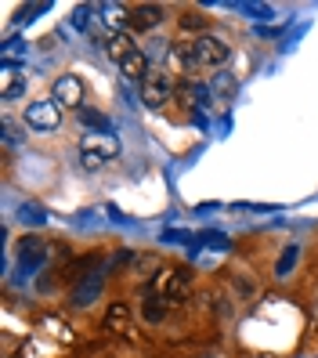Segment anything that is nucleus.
Listing matches in <instances>:
<instances>
[{
    "mask_svg": "<svg viewBox=\"0 0 318 358\" xmlns=\"http://www.w3.org/2000/svg\"><path fill=\"white\" fill-rule=\"evenodd\" d=\"M178 58L185 62L188 69L199 66H224L231 58V48L224 44L221 36H196L192 44H178Z\"/></svg>",
    "mask_w": 318,
    "mask_h": 358,
    "instance_id": "nucleus-1",
    "label": "nucleus"
},
{
    "mask_svg": "<svg viewBox=\"0 0 318 358\" xmlns=\"http://www.w3.org/2000/svg\"><path fill=\"white\" fill-rule=\"evenodd\" d=\"M116 156H120L116 134H109V131L83 134V141H80V166H83V171H101V166L109 159H116Z\"/></svg>",
    "mask_w": 318,
    "mask_h": 358,
    "instance_id": "nucleus-2",
    "label": "nucleus"
},
{
    "mask_svg": "<svg viewBox=\"0 0 318 358\" xmlns=\"http://www.w3.org/2000/svg\"><path fill=\"white\" fill-rule=\"evenodd\" d=\"M174 91H178V83L171 80V73H163V69H152L141 80V101L148 105V109H159L163 101H171Z\"/></svg>",
    "mask_w": 318,
    "mask_h": 358,
    "instance_id": "nucleus-3",
    "label": "nucleus"
},
{
    "mask_svg": "<svg viewBox=\"0 0 318 358\" xmlns=\"http://www.w3.org/2000/svg\"><path fill=\"white\" fill-rule=\"evenodd\" d=\"M26 123L33 131H58L62 127V105L55 98H44V101H33L26 109Z\"/></svg>",
    "mask_w": 318,
    "mask_h": 358,
    "instance_id": "nucleus-4",
    "label": "nucleus"
},
{
    "mask_svg": "<svg viewBox=\"0 0 318 358\" xmlns=\"http://www.w3.org/2000/svg\"><path fill=\"white\" fill-rule=\"evenodd\" d=\"M48 261V243L36 239V236H26L18 243V268H22V275H33V271Z\"/></svg>",
    "mask_w": 318,
    "mask_h": 358,
    "instance_id": "nucleus-5",
    "label": "nucleus"
},
{
    "mask_svg": "<svg viewBox=\"0 0 318 358\" xmlns=\"http://www.w3.org/2000/svg\"><path fill=\"white\" fill-rule=\"evenodd\" d=\"M152 289L163 293L166 304H178V301H185V293H188V275L185 271H159V275L152 279Z\"/></svg>",
    "mask_w": 318,
    "mask_h": 358,
    "instance_id": "nucleus-6",
    "label": "nucleus"
},
{
    "mask_svg": "<svg viewBox=\"0 0 318 358\" xmlns=\"http://www.w3.org/2000/svg\"><path fill=\"white\" fill-rule=\"evenodd\" d=\"M58 105H66V109H80L83 105V80L66 73V76H58L55 80V94H51Z\"/></svg>",
    "mask_w": 318,
    "mask_h": 358,
    "instance_id": "nucleus-7",
    "label": "nucleus"
},
{
    "mask_svg": "<svg viewBox=\"0 0 318 358\" xmlns=\"http://www.w3.org/2000/svg\"><path fill=\"white\" fill-rule=\"evenodd\" d=\"M163 22V8L159 4H138V8H131V26L134 33H145V29H156Z\"/></svg>",
    "mask_w": 318,
    "mask_h": 358,
    "instance_id": "nucleus-8",
    "label": "nucleus"
},
{
    "mask_svg": "<svg viewBox=\"0 0 318 358\" xmlns=\"http://www.w3.org/2000/svg\"><path fill=\"white\" fill-rule=\"evenodd\" d=\"M120 73H123L127 80H138V83H141L148 73H152V66H148V55H145L141 48H138V51H131V55H127V58L120 62Z\"/></svg>",
    "mask_w": 318,
    "mask_h": 358,
    "instance_id": "nucleus-9",
    "label": "nucleus"
},
{
    "mask_svg": "<svg viewBox=\"0 0 318 358\" xmlns=\"http://www.w3.org/2000/svg\"><path fill=\"white\" fill-rule=\"evenodd\" d=\"M174 98L196 109V105H206V101H210V87H206V83H196V80H185V83H178Z\"/></svg>",
    "mask_w": 318,
    "mask_h": 358,
    "instance_id": "nucleus-10",
    "label": "nucleus"
},
{
    "mask_svg": "<svg viewBox=\"0 0 318 358\" xmlns=\"http://www.w3.org/2000/svg\"><path fill=\"white\" fill-rule=\"evenodd\" d=\"M101 282H105L101 271L87 275V282H80V286L73 289V304H76V308H87V304H94V301H98V293H101Z\"/></svg>",
    "mask_w": 318,
    "mask_h": 358,
    "instance_id": "nucleus-11",
    "label": "nucleus"
},
{
    "mask_svg": "<svg viewBox=\"0 0 318 358\" xmlns=\"http://www.w3.org/2000/svg\"><path fill=\"white\" fill-rule=\"evenodd\" d=\"M105 48H109V55H113L116 62H123V58L131 55V51H138V48H131V36H127V33H116V36H109V44H105Z\"/></svg>",
    "mask_w": 318,
    "mask_h": 358,
    "instance_id": "nucleus-12",
    "label": "nucleus"
},
{
    "mask_svg": "<svg viewBox=\"0 0 318 358\" xmlns=\"http://www.w3.org/2000/svg\"><path fill=\"white\" fill-rule=\"evenodd\" d=\"M80 123L83 127H91V131H109V116L105 113H98V109H80Z\"/></svg>",
    "mask_w": 318,
    "mask_h": 358,
    "instance_id": "nucleus-13",
    "label": "nucleus"
},
{
    "mask_svg": "<svg viewBox=\"0 0 318 358\" xmlns=\"http://www.w3.org/2000/svg\"><path fill=\"white\" fill-rule=\"evenodd\" d=\"M296 254H301V246H286V254L279 257V264H275V275L286 279L289 271H293V264H296Z\"/></svg>",
    "mask_w": 318,
    "mask_h": 358,
    "instance_id": "nucleus-14",
    "label": "nucleus"
},
{
    "mask_svg": "<svg viewBox=\"0 0 318 358\" xmlns=\"http://www.w3.org/2000/svg\"><path fill=\"white\" fill-rule=\"evenodd\" d=\"M18 221L22 224H44V210L33 206V203H22L18 206Z\"/></svg>",
    "mask_w": 318,
    "mask_h": 358,
    "instance_id": "nucleus-15",
    "label": "nucleus"
},
{
    "mask_svg": "<svg viewBox=\"0 0 318 358\" xmlns=\"http://www.w3.org/2000/svg\"><path fill=\"white\" fill-rule=\"evenodd\" d=\"M181 29H188V33H196V29H199V33H203V29H206V15H199V11H185V15H181Z\"/></svg>",
    "mask_w": 318,
    "mask_h": 358,
    "instance_id": "nucleus-16",
    "label": "nucleus"
},
{
    "mask_svg": "<svg viewBox=\"0 0 318 358\" xmlns=\"http://www.w3.org/2000/svg\"><path fill=\"white\" fill-rule=\"evenodd\" d=\"M196 243H206L210 250H228V236H221V231H203V236H196Z\"/></svg>",
    "mask_w": 318,
    "mask_h": 358,
    "instance_id": "nucleus-17",
    "label": "nucleus"
},
{
    "mask_svg": "<svg viewBox=\"0 0 318 358\" xmlns=\"http://www.w3.org/2000/svg\"><path fill=\"white\" fill-rule=\"evenodd\" d=\"M22 94H26V76L4 83V91H0V98H4V101H15V98H22Z\"/></svg>",
    "mask_w": 318,
    "mask_h": 358,
    "instance_id": "nucleus-18",
    "label": "nucleus"
},
{
    "mask_svg": "<svg viewBox=\"0 0 318 358\" xmlns=\"http://www.w3.org/2000/svg\"><path fill=\"white\" fill-rule=\"evenodd\" d=\"M210 91H217V94H224V98H228L231 91H236V80H231L228 73H217V76H214V87H210Z\"/></svg>",
    "mask_w": 318,
    "mask_h": 358,
    "instance_id": "nucleus-19",
    "label": "nucleus"
},
{
    "mask_svg": "<svg viewBox=\"0 0 318 358\" xmlns=\"http://www.w3.org/2000/svg\"><path fill=\"white\" fill-rule=\"evenodd\" d=\"M163 304H166V301H156V297H152V301L145 304V319H148V322H159V319H163V311H166Z\"/></svg>",
    "mask_w": 318,
    "mask_h": 358,
    "instance_id": "nucleus-20",
    "label": "nucleus"
},
{
    "mask_svg": "<svg viewBox=\"0 0 318 358\" xmlns=\"http://www.w3.org/2000/svg\"><path fill=\"white\" fill-rule=\"evenodd\" d=\"M105 326H109V329H113V326H127V308H123V304H116L109 315H105Z\"/></svg>",
    "mask_w": 318,
    "mask_h": 358,
    "instance_id": "nucleus-21",
    "label": "nucleus"
},
{
    "mask_svg": "<svg viewBox=\"0 0 318 358\" xmlns=\"http://www.w3.org/2000/svg\"><path fill=\"white\" fill-rule=\"evenodd\" d=\"M163 243H196L192 231H163Z\"/></svg>",
    "mask_w": 318,
    "mask_h": 358,
    "instance_id": "nucleus-22",
    "label": "nucleus"
},
{
    "mask_svg": "<svg viewBox=\"0 0 318 358\" xmlns=\"http://www.w3.org/2000/svg\"><path fill=\"white\" fill-rule=\"evenodd\" d=\"M40 11H48V4H29V8H22V11H18V22H33Z\"/></svg>",
    "mask_w": 318,
    "mask_h": 358,
    "instance_id": "nucleus-23",
    "label": "nucleus"
},
{
    "mask_svg": "<svg viewBox=\"0 0 318 358\" xmlns=\"http://www.w3.org/2000/svg\"><path fill=\"white\" fill-rule=\"evenodd\" d=\"M91 15H94V8H76V15H73V22H76L80 29H87V26H91Z\"/></svg>",
    "mask_w": 318,
    "mask_h": 358,
    "instance_id": "nucleus-24",
    "label": "nucleus"
}]
</instances>
